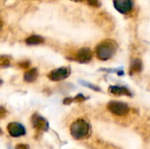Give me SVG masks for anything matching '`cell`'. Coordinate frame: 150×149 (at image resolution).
Here are the masks:
<instances>
[{
    "instance_id": "11",
    "label": "cell",
    "mask_w": 150,
    "mask_h": 149,
    "mask_svg": "<svg viewBox=\"0 0 150 149\" xmlns=\"http://www.w3.org/2000/svg\"><path fill=\"white\" fill-rule=\"evenodd\" d=\"M38 77V70L36 68H32L26 71L24 75V80L27 83L34 82Z\"/></svg>"
},
{
    "instance_id": "22",
    "label": "cell",
    "mask_w": 150,
    "mask_h": 149,
    "mask_svg": "<svg viewBox=\"0 0 150 149\" xmlns=\"http://www.w3.org/2000/svg\"><path fill=\"white\" fill-rule=\"evenodd\" d=\"M1 26H2V23H1V21H0V28H1Z\"/></svg>"
},
{
    "instance_id": "10",
    "label": "cell",
    "mask_w": 150,
    "mask_h": 149,
    "mask_svg": "<svg viewBox=\"0 0 150 149\" xmlns=\"http://www.w3.org/2000/svg\"><path fill=\"white\" fill-rule=\"evenodd\" d=\"M142 68V62L140 59H134L132 61L129 68V74H134L138 73Z\"/></svg>"
},
{
    "instance_id": "6",
    "label": "cell",
    "mask_w": 150,
    "mask_h": 149,
    "mask_svg": "<svg viewBox=\"0 0 150 149\" xmlns=\"http://www.w3.org/2000/svg\"><path fill=\"white\" fill-rule=\"evenodd\" d=\"M7 131L11 137L18 138L25 134V128L18 122H11L7 126Z\"/></svg>"
},
{
    "instance_id": "23",
    "label": "cell",
    "mask_w": 150,
    "mask_h": 149,
    "mask_svg": "<svg viewBox=\"0 0 150 149\" xmlns=\"http://www.w3.org/2000/svg\"><path fill=\"white\" fill-rule=\"evenodd\" d=\"M2 83V80H0V84Z\"/></svg>"
},
{
    "instance_id": "20",
    "label": "cell",
    "mask_w": 150,
    "mask_h": 149,
    "mask_svg": "<svg viewBox=\"0 0 150 149\" xmlns=\"http://www.w3.org/2000/svg\"><path fill=\"white\" fill-rule=\"evenodd\" d=\"M72 1H75V2H81V1H83V0H72Z\"/></svg>"
},
{
    "instance_id": "21",
    "label": "cell",
    "mask_w": 150,
    "mask_h": 149,
    "mask_svg": "<svg viewBox=\"0 0 150 149\" xmlns=\"http://www.w3.org/2000/svg\"><path fill=\"white\" fill-rule=\"evenodd\" d=\"M2 133H3V132H2V129H1V128H0V135H1V134H2Z\"/></svg>"
},
{
    "instance_id": "1",
    "label": "cell",
    "mask_w": 150,
    "mask_h": 149,
    "mask_svg": "<svg viewBox=\"0 0 150 149\" xmlns=\"http://www.w3.org/2000/svg\"><path fill=\"white\" fill-rule=\"evenodd\" d=\"M70 133L76 140H82L86 138L90 133L89 123L83 119H79L74 121L70 126Z\"/></svg>"
},
{
    "instance_id": "8",
    "label": "cell",
    "mask_w": 150,
    "mask_h": 149,
    "mask_svg": "<svg viewBox=\"0 0 150 149\" xmlns=\"http://www.w3.org/2000/svg\"><path fill=\"white\" fill-rule=\"evenodd\" d=\"M92 59V53L90 48L83 47L76 53V60L82 63H87Z\"/></svg>"
},
{
    "instance_id": "17",
    "label": "cell",
    "mask_w": 150,
    "mask_h": 149,
    "mask_svg": "<svg viewBox=\"0 0 150 149\" xmlns=\"http://www.w3.org/2000/svg\"><path fill=\"white\" fill-rule=\"evenodd\" d=\"M7 111L4 106H0V119H4L6 116Z\"/></svg>"
},
{
    "instance_id": "13",
    "label": "cell",
    "mask_w": 150,
    "mask_h": 149,
    "mask_svg": "<svg viewBox=\"0 0 150 149\" xmlns=\"http://www.w3.org/2000/svg\"><path fill=\"white\" fill-rule=\"evenodd\" d=\"M18 66H19L21 68L26 69V68H29V66H30V61H20V62H18Z\"/></svg>"
},
{
    "instance_id": "12",
    "label": "cell",
    "mask_w": 150,
    "mask_h": 149,
    "mask_svg": "<svg viewBox=\"0 0 150 149\" xmlns=\"http://www.w3.org/2000/svg\"><path fill=\"white\" fill-rule=\"evenodd\" d=\"M44 42V39L40 35H31L25 40L27 45H39Z\"/></svg>"
},
{
    "instance_id": "9",
    "label": "cell",
    "mask_w": 150,
    "mask_h": 149,
    "mask_svg": "<svg viewBox=\"0 0 150 149\" xmlns=\"http://www.w3.org/2000/svg\"><path fill=\"white\" fill-rule=\"evenodd\" d=\"M109 91L116 96H131L130 91L126 87L121 86H111L109 88Z\"/></svg>"
},
{
    "instance_id": "5",
    "label": "cell",
    "mask_w": 150,
    "mask_h": 149,
    "mask_svg": "<svg viewBox=\"0 0 150 149\" xmlns=\"http://www.w3.org/2000/svg\"><path fill=\"white\" fill-rule=\"evenodd\" d=\"M31 122H32V125H33V128H35L38 131L47 132L48 130V128H49L48 122L42 116L39 115L38 113H34L32 116Z\"/></svg>"
},
{
    "instance_id": "7",
    "label": "cell",
    "mask_w": 150,
    "mask_h": 149,
    "mask_svg": "<svg viewBox=\"0 0 150 149\" xmlns=\"http://www.w3.org/2000/svg\"><path fill=\"white\" fill-rule=\"evenodd\" d=\"M114 7L120 13L127 14L133 9L132 0H114Z\"/></svg>"
},
{
    "instance_id": "3",
    "label": "cell",
    "mask_w": 150,
    "mask_h": 149,
    "mask_svg": "<svg viewBox=\"0 0 150 149\" xmlns=\"http://www.w3.org/2000/svg\"><path fill=\"white\" fill-rule=\"evenodd\" d=\"M107 108L112 114L117 116H125L129 112L128 105L122 102L112 101L107 105Z\"/></svg>"
},
{
    "instance_id": "4",
    "label": "cell",
    "mask_w": 150,
    "mask_h": 149,
    "mask_svg": "<svg viewBox=\"0 0 150 149\" xmlns=\"http://www.w3.org/2000/svg\"><path fill=\"white\" fill-rule=\"evenodd\" d=\"M69 75H70V69L68 67H62V68L52 70L47 75V77L51 81L58 82V81L66 79Z\"/></svg>"
},
{
    "instance_id": "18",
    "label": "cell",
    "mask_w": 150,
    "mask_h": 149,
    "mask_svg": "<svg viewBox=\"0 0 150 149\" xmlns=\"http://www.w3.org/2000/svg\"><path fill=\"white\" fill-rule=\"evenodd\" d=\"M85 100V97L82 95V94H79L77 95L75 98H74V101H76V102H83Z\"/></svg>"
},
{
    "instance_id": "19",
    "label": "cell",
    "mask_w": 150,
    "mask_h": 149,
    "mask_svg": "<svg viewBox=\"0 0 150 149\" xmlns=\"http://www.w3.org/2000/svg\"><path fill=\"white\" fill-rule=\"evenodd\" d=\"M73 101H74V98H69V97H68V98H65V99L63 100V104H64V105H69V104H71Z\"/></svg>"
},
{
    "instance_id": "15",
    "label": "cell",
    "mask_w": 150,
    "mask_h": 149,
    "mask_svg": "<svg viewBox=\"0 0 150 149\" xmlns=\"http://www.w3.org/2000/svg\"><path fill=\"white\" fill-rule=\"evenodd\" d=\"M15 149H30V148L27 144L19 143V144H17V146L15 147Z\"/></svg>"
},
{
    "instance_id": "16",
    "label": "cell",
    "mask_w": 150,
    "mask_h": 149,
    "mask_svg": "<svg viewBox=\"0 0 150 149\" xmlns=\"http://www.w3.org/2000/svg\"><path fill=\"white\" fill-rule=\"evenodd\" d=\"M9 60L5 57H0V65H4V66H8L9 65Z\"/></svg>"
},
{
    "instance_id": "2",
    "label": "cell",
    "mask_w": 150,
    "mask_h": 149,
    "mask_svg": "<svg viewBox=\"0 0 150 149\" xmlns=\"http://www.w3.org/2000/svg\"><path fill=\"white\" fill-rule=\"evenodd\" d=\"M116 53V44L111 40H106L100 42L96 47L97 56L100 60H108Z\"/></svg>"
},
{
    "instance_id": "14",
    "label": "cell",
    "mask_w": 150,
    "mask_h": 149,
    "mask_svg": "<svg viewBox=\"0 0 150 149\" xmlns=\"http://www.w3.org/2000/svg\"><path fill=\"white\" fill-rule=\"evenodd\" d=\"M87 3L93 7H99L100 6V2L98 0H87Z\"/></svg>"
}]
</instances>
